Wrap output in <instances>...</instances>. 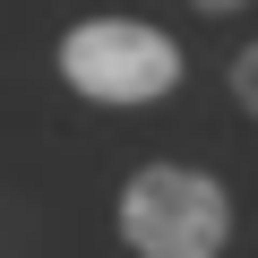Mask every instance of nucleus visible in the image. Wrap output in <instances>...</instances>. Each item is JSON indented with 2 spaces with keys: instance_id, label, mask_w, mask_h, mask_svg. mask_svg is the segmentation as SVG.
<instances>
[{
  "instance_id": "nucleus-1",
  "label": "nucleus",
  "mask_w": 258,
  "mask_h": 258,
  "mask_svg": "<svg viewBox=\"0 0 258 258\" xmlns=\"http://www.w3.org/2000/svg\"><path fill=\"white\" fill-rule=\"evenodd\" d=\"M129 258H224L232 241V189L198 164H138L112 207Z\"/></svg>"
},
{
  "instance_id": "nucleus-2",
  "label": "nucleus",
  "mask_w": 258,
  "mask_h": 258,
  "mask_svg": "<svg viewBox=\"0 0 258 258\" xmlns=\"http://www.w3.org/2000/svg\"><path fill=\"white\" fill-rule=\"evenodd\" d=\"M52 60H60V86L86 95V103H155L189 69L181 43L164 26H147V18H78Z\"/></svg>"
},
{
  "instance_id": "nucleus-3",
  "label": "nucleus",
  "mask_w": 258,
  "mask_h": 258,
  "mask_svg": "<svg viewBox=\"0 0 258 258\" xmlns=\"http://www.w3.org/2000/svg\"><path fill=\"white\" fill-rule=\"evenodd\" d=\"M224 86H232V103L258 120V43H249V52H232V78H224Z\"/></svg>"
},
{
  "instance_id": "nucleus-4",
  "label": "nucleus",
  "mask_w": 258,
  "mask_h": 258,
  "mask_svg": "<svg viewBox=\"0 0 258 258\" xmlns=\"http://www.w3.org/2000/svg\"><path fill=\"white\" fill-rule=\"evenodd\" d=\"M189 9H207V18H232V9H249V0H189Z\"/></svg>"
}]
</instances>
